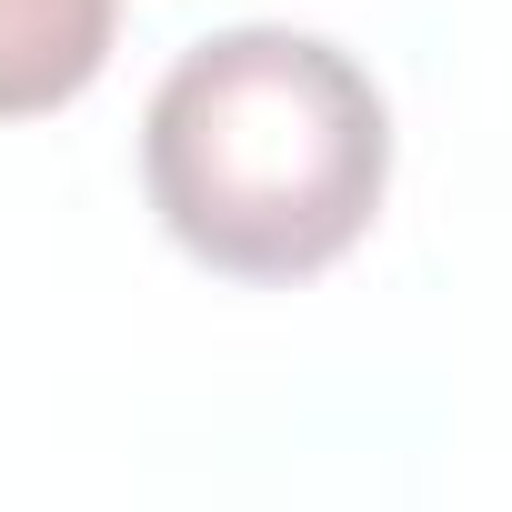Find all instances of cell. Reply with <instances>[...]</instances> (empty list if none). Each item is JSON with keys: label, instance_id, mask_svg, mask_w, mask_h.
<instances>
[{"label": "cell", "instance_id": "6da1fadb", "mask_svg": "<svg viewBox=\"0 0 512 512\" xmlns=\"http://www.w3.org/2000/svg\"><path fill=\"white\" fill-rule=\"evenodd\" d=\"M141 191L221 282H312L392 191V111L322 31L241 21L191 41L141 111Z\"/></svg>", "mask_w": 512, "mask_h": 512}, {"label": "cell", "instance_id": "7a4b0ae2", "mask_svg": "<svg viewBox=\"0 0 512 512\" xmlns=\"http://www.w3.org/2000/svg\"><path fill=\"white\" fill-rule=\"evenodd\" d=\"M121 0H0V121H41L81 101L111 61Z\"/></svg>", "mask_w": 512, "mask_h": 512}]
</instances>
